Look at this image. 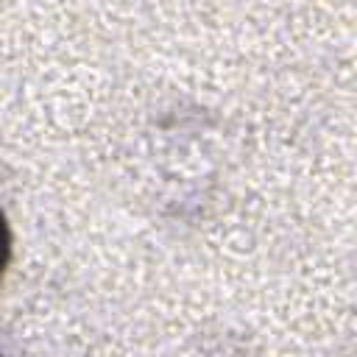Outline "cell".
Returning a JSON list of instances; mask_svg holds the SVG:
<instances>
[{
	"instance_id": "1",
	"label": "cell",
	"mask_w": 357,
	"mask_h": 357,
	"mask_svg": "<svg viewBox=\"0 0 357 357\" xmlns=\"http://www.w3.org/2000/svg\"><path fill=\"white\" fill-rule=\"evenodd\" d=\"M8 245H11V237H8V226H6V218L0 212V276H3V268L8 262Z\"/></svg>"
}]
</instances>
